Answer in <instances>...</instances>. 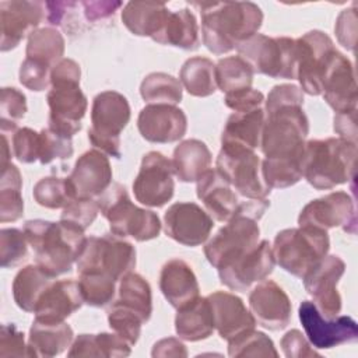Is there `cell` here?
<instances>
[{"mask_svg":"<svg viewBox=\"0 0 358 358\" xmlns=\"http://www.w3.org/2000/svg\"><path fill=\"white\" fill-rule=\"evenodd\" d=\"M201 14V36L214 55H225L248 41L262 27L263 13L252 1L194 3Z\"/></svg>","mask_w":358,"mask_h":358,"instance_id":"1","label":"cell"},{"mask_svg":"<svg viewBox=\"0 0 358 358\" xmlns=\"http://www.w3.org/2000/svg\"><path fill=\"white\" fill-rule=\"evenodd\" d=\"M22 231L35 252L36 264L53 278L71 270L87 241L84 231L63 221L29 220Z\"/></svg>","mask_w":358,"mask_h":358,"instance_id":"2","label":"cell"},{"mask_svg":"<svg viewBox=\"0 0 358 358\" xmlns=\"http://www.w3.org/2000/svg\"><path fill=\"white\" fill-rule=\"evenodd\" d=\"M270 207L267 199H249L238 204L234 215L206 243L204 255L217 270L259 243V220Z\"/></svg>","mask_w":358,"mask_h":358,"instance_id":"3","label":"cell"},{"mask_svg":"<svg viewBox=\"0 0 358 358\" xmlns=\"http://www.w3.org/2000/svg\"><path fill=\"white\" fill-rule=\"evenodd\" d=\"M357 143L341 137L305 143L303 178L317 190H329L354 179Z\"/></svg>","mask_w":358,"mask_h":358,"instance_id":"4","label":"cell"},{"mask_svg":"<svg viewBox=\"0 0 358 358\" xmlns=\"http://www.w3.org/2000/svg\"><path fill=\"white\" fill-rule=\"evenodd\" d=\"M260 148L266 158L303 159L309 120L302 105H288L264 112Z\"/></svg>","mask_w":358,"mask_h":358,"instance_id":"5","label":"cell"},{"mask_svg":"<svg viewBox=\"0 0 358 358\" xmlns=\"http://www.w3.org/2000/svg\"><path fill=\"white\" fill-rule=\"evenodd\" d=\"M96 200L99 211L108 220L113 235L120 238L131 236L138 242L150 241L159 235V217L151 210L134 206L123 185H110Z\"/></svg>","mask_w":358,"mask_h":358,"instance_id":"6","label":"cell"},{"mask_svg":"<svg viewBox=\"0 0 358 358\" xmlns=\"http://www.w3.org/2000/svg\"><path fill=\"white\" fill-rule=\"evenodd\" d=\"M330 239L324 229L298 227L280 231L274 238L273 256L287 273L303 278L329 252Z\"/></svg>","mask_w":358,"mask_h":358,"instance_id":"7","label":"cell"},{"mask_svg":"<svg viewBox=\"0 0 358 358\" xmlns=\"http://www.w3.org/2000/svg\"><path fill=\"white\" fill-rule=\"evenodd\" d=\"M130 105L124 95L116 91L99 92L91 108L88 140L103 154L120 158V133L130 120Z\"/></svg>","mask_w":358,"mask_h":358,"instance_id":"8","label":"cell"},{"mask_svg":"<svg viewBox=\"0 0 358 358\" xmlns=\"http://www.w3.org/2000/svg\"><path fill=\"white\" fill-rule=\"evenodd\" d=\"M253 73L271 78H296V45L288 36H267L256 34L236 46Z\"/></svg>","mask_w":358,"mask_h":358,"instance_id":"9","label":"cell"},{"mask_svg":"<svg viewBox=\"0 0 358 358\" xmlns=\"http://www.w3.org/2000/svg\"><path fill=\"white\" fill-rule=\"evenodd\" d=\"M136 266L134 246L116 235L90 236L77 260V271H98L120 281Z\"/></svg>","mask_w":358,"mask_h":358,"instance_id":"10","label":"cell"},{"mask_svg":"<svg viewBox=\"0 0 358 358\" xmlns=\"http://www.w3.org/2000/svg\"><path fill=\"white\" fill-rule=\"evenodd\" d=\"M215 169L246 199H267L270 194L271 189L262 175V159L252 150L221 145Z\"/></svg>","mask_w":358,"mask_h":358,"instance_id":"11","label":"cell"},{"mask_svg":"<svg viewBox=\"0 0 358 358\" xmlns=\"http://www.w3.org/2000/svg\"><path fill=\"white\" fill-rule=\"evenodd\" d=\"M296 45V80L302 92L320 95L323 78L331 64L337 49L331 38L317 29L309 31L295 39Z\"/></svg>","mask_w":358,"mask_h":358,"instance_id":"12","label":"cell"},{"mask_svg":"<svg viewBox=\"0 0 358 358\" xmlns=\"http://www.w3.org/2000/svg\"><path fill=\"white\" fill-rule=\"evenodd\" d=\"M46 101L49 106L48 127L69 137L81 130L88 101L80 88V80L50 81Z\"/></svg>","mask_w":358,"mask_h":358,"instance_id":"13","label":"cell"},{"mask_svg":"<svg viewBox=\"0 0 358 358\" xmlns=\"http://www.w3.org/2000/svg\"><path fill=\"white\" fill-rule=\"evenodd\" d=\"M172 161L158 151L147 152L133 182V193L138 203L148 207H162L175 192Z\"/></svg>","mask_w":358,"mask_h":358,"instance_id":"14","label":"cell"},{"mask_svg":"<svg viewBox=\"0 0 358 358\" xmlns=\"http://www.w3.org/2000/svg\"><path fill=\"white\" fill-rule=\"evenodd\" d=\"M298 315L306 338L317 350L355 343L358 338L357 322L350 316L324 317L310 301L301 302Z\"/></svg>","mask_w":358,"mask_h":358,"instance_id":"15","label":"cell"},{"mask_svg":"<svg viewBox=\"0 0 358 358\" xmlns=\"http://www.w3.org/2000/svg\"><path fill=\"white\" fill-rule=\"evenodd\" d=\"M345 271V263L336 255L324 256L302 280L313 305L324 317H336L341 310L337 284Z\"/></svg>","mask_w":358,"mask_h":358,"instance_id":"16","label":"cell"},{"mask_svg":"<svg viewBox=\"0 0 358 358\" xmlns=\"http://www.w3.org/2000/svg\"><path fill=\"white\" fill-rule=\"evenodd\" d=\"M275 260L268 241H260L255 248L218 268L220 281L232 291H246L255 282L266 280L274 270Z\"/></svg>","mask_w":358,"mask_h":358,"instance_id":"17","label":"cell"},{"mask_svg":"<svg viewBox=\"0 0 358 358\" xmlns=\"http://www.w3.org/2000/svg\"><path fill=\"white\" fill-rule=\"evenodd\" d=\"M213 227L214 221L211 215L192 201L173 203L164 215L166 236L190 248L204 243Z\"/></svg>","mask_w":358,"mask_h":358,"instance_id":"18","label":"cell"},{"mask_svg":"<svg viewBox=\"0 0 358 358\" xmlns=\"http://www.w3.org/2000/svg\"><path fill=\"white\" fill-rule=\"evenodd\" d=\"M298 224L299 227H315L324 231L336 227L348 231L351 225L355 231L354 201L347 192H331L309 201L299 213Z\"/></svg>","mask_w":358,"mask_h":358,"instance_id":"19","label":"cell"},{"mask_svg":"<svg viewBox=\"0 0 358 358\" xmlns=\"http://www.w3.org/2000/svg\"><path fill=\"white\" fill-rule=\"evenodd\" d=\"M74 199L99 197L112 185V168L108 155L92 148L85 151L66 178Z\"/></svg>","mask_w":358,"mask_h":358,"instance_id":"20","label":"cell"},{"mask_svg":"<svg viewBox=\"0 0 358 358\" xmlns=\"http://www.w3.org/2000/svg\"><path fill=\"white\" fill-rule=\"evenodd\" d=\"M45 15V4L41 1L11 0L0 3V49L8 52L38 29Z\"/></svg>","mask_w":358,"mask_h":358,"instance_id":"21","label":"cell"},{"mask_svg":"<svg viewBox=\"0 0 358 358\" xmlns=\"http://www.w3.org/2000/svg\"><path fill=\"white\" fill-rule=\"evenodd\" d=\"M137 127L141 137L150 143H175L185 136L187 117L176 105L148 103L138 113Z\"/></svg>","mask_w":358,"mask_h":358,"instance_id":"22","label":"cell"},{"mask_svg":"<svg viewBox=\"0 0 358 358\" xmlns=\"http://www.w3.org/2000/svg\"><path fill=\"white\" fill-rule=\"evenodd\" d=\"M255 320L271 331L285 329L291 322L292 305L285 291L273 280L260 281L249 294Z\"/></svg>","mask_w":358,"mask_h":358,"instance_id":"23","label":"cell"},{"mask_svg":"<svg viewBox=\"0 0 358 358\" xmlns=\"http://www.w3.org/2000/svg\"><path fill=\"white\" fill-rule=\"evenodd\" d=\"M322 94L330 108L337 112L357 109V84L352 63L337 50L323 78Z\"/></svg>","mask_w":358,"mask_h":358,"instance_id":"24","label":"cell"},{"mask_svg":"<svg viewBox=\"0 0 358 358\" xmlns=\"http://www.w3.org/2000/svg\"><path fill=\"white\" fill-rule=\"evenodd\" d=\"M214 327L224 340H231L238 334L255 329L256 320L243 301L235 294L225 291H215L207 296Z\"/></svg>","mask_w":358,"mask_h":358,"instance_id":"25","label":"cell"},{"mask_svg":"<svg viewBox=\"0 0 358 358\" xmlns=\"http://www.w3.org/2000/svg\"><path fill=\"white\" fill-rule=\"evenodd\" d=\"M84 303L80 285L74 280L53 281L41 295L35 306V319L42 322H64Z\"/></svg>","mask_w":358,"mask_h":358,"instance_id":"26","label":"cell"},{"mask_svg":"<svg viewBox=\"0 0 358 358\" xmlns=\"http://www.w3.org/2000/svg\"><path fill=\"white\" fill-rule=\"evenodd\" d=\"M196 190L207 213L220 222H227L238 208L236 192L217 169H208L197 180Z\"/></svg>","mask_w":358,"mask_h":358,"instance_id":"27","label":"cell"},{"mask_svg":"<svg viewBox=\"0 0 358 358\" xmlns=\"http://www.w3.org/2000/svg\"><path fill=\"white\" fill-rule=\"evenodd\" d=\"M159 289L176 309L199 296L200 287L192 267L182 259L168 260L159 274Z\"/></svg>","mask_w":358,"mask_h":358,"instance_id":"28","label":"cell"},{"mask_svg":"<svg viewBox=\"0 0 358 358\" xmlns=\"http://www.w3.org/2000/svg\"><path fill=\"white\" fill-rule=\"evenodd\" d=\"M73 329L66 322L34 319L28 336V357H56L73 343Z\"/></svg>","mask_w":358,"mask_h":358,"instance_id":"29","label":"cell"},{"mask_svg":"<svg viewBox=\"0 0 358 358\" xmlns=\"http://www.w3.org/2000/svg\"><path fill=\"white\" fill-rule=\"evenodd\" d=\"M264 119L263 108L250 112H234L222 130L221 145H235L255 151L260 147Z\"/></svg>","mask_w":358,"mask_h":358,"instance_id":"30","label":"cell"},{"mask_svg":"<svg viewBox=\"0 0 358 358\" xmlns=\"http://www.w3.org/2000/svg\"><path fill=\"white\" fill-rule=\"evenodd\" d=\"M214 327L213 312L207 296H197L194 301L178 309L175 317V331L186 341H200L208 338Z\"/></svg>","mask_w":358,"mask_h":358,"instance_id":"31","label":"cell"},{"mask_svg":"<svg viewBox=\"0 0 358 358\" xmlns=\"http://www.w3.org/2000/svg\"><path fill=\"white\" fill-rule=\"evenodd\" d=\"M211 152L206 143L197 138H189L173 150L172 166L175 176L180 182H197L211 166Z\"/></svg>","mask_w":358,"mask_h":358,"instance_id":"32","label":"cell"},{"mask_svg":"<svg viewBox=\"0 0 358 358\" xmlns=\"http://www.w3.org/2000/svg\"><path fill=\"white\" fill-rule=\"evenodd\" d=\"M169 13L162 3L129 1L122 10V21L131 34L152 39L162 29Z\"/></svg>","mask_w":358,"mask_h":358,"instance_id":"33","label":"cell"},{"mask_svg":"<svg viewBox=\"0 0 358 358\" xmlns=\"http://www.w3.org/2000/svg\"><path fill=\"white\" fill-rule=\"evenodd\" d=\"M152 41L185 50H196L200 45V38L194 14L187 8L171 11L162 29L152 38Z\"/></svg>","mask_w":358,"mask_h":358,"instance_id":"34","label":"cell"},{"mask_svg":"<svg viewBox=\"0 0 358 358\" xmlns=\"http://www.w3.org/2000/svg\"><path fill=\"white\" fill-rule=\"evenodd\" d=\"M53 282V277L38 264L22 267L13 281L14 302L24 312H34L43 291Z\"/></svg>","mask_w":358,"mask_h":358,"instance_id":"35","label":"cell"},{"mask_svg":"<svg viewBox=\"0 0 358 358\" xmlns=\"http://www.w3.org/2000/svg\"><path fill=\"white\" fill-rule=\"evenodd\" d=\"M131 352L130 344L116 333L80 334L67 352L69 357H127Z\"/></svg>","mask_w":358,"mask_h":358,"instance_id":"36","label":"cell"},{"mask_svg":"<svg viewBox=\"0 0 358 358\" xmlns=\"http://www.w3.org/2000/svg\"><path fill=\"white\" fill-rule=\"evenodd\" d=\"M179 81L190 95L199 98L210 96L217 90L215 64L208 57H190L180 69Z\"/></svg>","mask_w":358,"mask_h":358,"instance_id":"37","label":"cell"},{"mask_svg":"<svg viewBox=\"0 0 358 358\" xmlns=\"http://www.w3.org/2000/svg\"><path fill=\"white\" fill-rule=\"evenodd\" d=\"M116 303L136 312L144 323H147L152 313V294L151 287L137 273L126 274L119 284V295Z\"/></svg>","mask_w":358,"mask_h":358,"instance_id":"38","label":"cell"},{"mask_svg":"<svg viewBox=\"0 0 358 358\" xmlns=\"http://www.w3.org/2000/svg\"><path fill=\"white\" fill-rule=\"evenodd\" d=\"M64 46V38L56 28H38L28 35L25 55L28 59H34L53 67L63 59Z\"/></svg>","mask_w":358,"mask_h":358,"instance_id":"39","label":"cell"},{"mask_svg":"<svg viewBox=\"0 0 358 358\" xmlns=\"http://www.w3.org/2000/svg\"><path fill=\"white\" fill-rule=\"evenodd\" d=\"M22 178L14 164L1 168L0 178V221H17L24 214V200L21 196Z\"/></svg>","mask_w":358,"mask_h":358,"instance_id":"40","label":"cell"},{"mask_svg":"<svg viewBox=\"0 0 358 358\" xmlns=\"http://www.w3.org/2000/svg\"><path fill=\"white\" fill-rule=\"evenodd\" d=\"M253 74L250 64L241 56H228L215 64L217 88L225 94L250 88Z\"/></svg>","mask_w":358,"mask_h":358,"instance_id":"41","label":"cell"},{"mask_svg":"<svg viewBox=\"0 0 358 358\" xmlns=\"http://www.w3.org/2000/svg\"><path fill=\"white\" fill-rule=\"evenodd\" d=\"M140 95L148 103L176 105L182 101L183 87L178 78L166 73H150L141 81Z\"/></svg>","mask_w":358,"mask_h":358,"instance_id":"42","label":"cell"},{"mask_svg":"<svg viewBox=\"0 0 358 358\" xmlns=\"http://www.w3.org/2000/svg\"><path fill=\"white\" fill-rule=\"evenodd\" d=\"M303 159H271L262 161V175L270 189H284L298 183L303 178Z\"/></svg>","mask_w":358,"mask_h":358,"instance_id":"43","label":"cell"},{"mask_svg":"<svg viewBox=\"0 0 358 358\" xmlns=\"http://www.w3.org/2000/svg\"><path fill=\"white\" fill-rule=\"evenodd\" d=\"M78 275V285L84 303L94 308H102L112 302L116 291V281L112 277L98 271L81 273Z\"/></svg>","mask_w":358,"mask_h":358,"instance_id":"44","label":"cell"},{"mask_svg":"<svg viewBox=\"0 0 358 358\" xmlns=\"http://www.w3.org/2000/svg\"><path fill=\"white\" fill-rule=\"evenodd\" d=\"M229 357H278L273 340L263 331L246 330L228 340Z\"/></svg>","mask_w":358,"mask_h":358,"instance_id":"45","label":"cell"},{"mask_svg":"<svg viewBox=\"0 0 358 358\" xmlns=\"http://www.w3.org/2000/svg\"><path fill=\"white\" fill-rule=\"evenodd\" d=\"M34 200L46 208H64L74 197L66 178L48 176L38 180L32 189Z\"/></svg>","mask_w":358,"mask_h":358,"instance_id":"46","label":"cell"},{"mask_svg":"<svg viewBox=\"0 0 358 358\" xmlns=\"http://www.w3.org/2000/svg\"><path fill=\"white\" fill-rule=\"evenodd\" d=\"M27 113V98L25 95L14 88L4 87L1 88L0 95V129L1 133L7 134V131L14 133L18 127V122Z\"/></svg>","mask_w":358,"mask_h":358,"instance_id":"47","label":"cell"},{"mask_svg":"<svg viewBox=\"0 0 358 358\" xmlns=\"http://www.w3.org/2000/svg\"><path fill=\"white\" fill-rule=\"evenodd\" d=\"M109 327L123 337L130 345H134L140 337L143 319L133 310L113 302L108 310Z\"/></svg>","mask_w":358,"mask_h":358,"instance_id":"48","label":"cell"},{"mask_svg":"<svg viewBox=\"0 0 358 358\" xmlns=\"http://www.w3.org/2000/svg\"><path fill=\"white\" fill-rule=\"evenodd\" d=\"M71 137L52 130L50 127L39 131V162L48 165L55 159H69L73 155Z\"/></svg>","mask_w":358,"mask_h":358,"instance_id":"49","label":"cell"},{"mask_svg":"<svg viewBox=\"0 0 358 358\" xmlns=\"http://www.w3.org/2000/svg\"><path fill=\"white\" fill-rule=\"evenodd\" d=\"M28 253V241L24 231L3 228L0 231V266L3 268L20 264Z\"/></svg>","mask_w":358,"mask_h":358,"instance_id":"50","label":"cell"},{"mask_svg":"<svg viewBox=\"0 0 358 358\" xmlns=\"http://www.w3.org/2000/svg\"><path fill=\"white\" fill-rule=\"evenodd\" d=\"M99 213L98 200L95 199H73L60 215V221L67 222L81 231H85Z\"/></svg>","mask_w":358,"mask_h":358,"instance_id":"51","label":"cell"},{"mask_svg":"<svg viewBox=\"0 0 358 358\" xmlns=\"http://www.w3.org/2000/svg\"><path fill=\"white\" fill-rule=\"evenodd\" d=\"M11 150L20 162H35L39 159V133L29 127L17 129L11 137Z\"/></svg>","mask_w":358,"mask_h":358,"instance_id":"52","label":"cell"},{"mask_svg":"<svg viewBox=\"0 0 358 358\" xmlns=\"http://www.w3.org/2000/svg\"><path fill=\"white\" fill-rule=\"evenodd\" d=\"M50 70L48 64L25 57L20 67V83L31 91H45L50 85Z\"/></svg>","mask_w":358,"mask_h":358,"instance_id":"53","label":"cell"},{"mask_svg":"<svg viewBox=\"0 0 358 358\" xmlns=\"http://www.w3.org/2000/svg\"><path fill=\"white\" fill-rule=\"evenodd\" d=\"M288 105H303V92L295 84H280L274 85L267 95L264 112L288 106Z\"/></svg>","mask_w":358,"mask_h":358,"instance_id":"54","label":"cell"},{"mask_svg":"<svg viewBox=\"0 0 358 358\" xmlns=\"http://www.w3.org/2000/svg\"><path fill=\"white\" fill-rule=\"evenodd\" d=\"M1 357H28V344L24 341V333L15 324H3L0 333Z\"/></svg>","mask_w":358,"mask_h":358,"instance_id":"55","label":"cell"},{"mask_svg":"<svg viewBox=\"0 0 358 358\" xmlns=\"http://www.w3.org/2000/svg\"><path fill=\"white\" fill-rule=\"evenodd\" d=\"M280 347L287 358L320 357V354L312 348V344L309 343V340L296 329H292L282 336L280 341Z\"/></svg>","mask_w":358,"mask_h":358,"instance_id":"56","label":"cell"},{"mask_svg":"<svg viewBox=\"0 0 358 358\" xmlns=\"http://www.w3.org/2000/svg\"><path fill=\"white\" fill-rule=\"evenodd\" d=\"M334 32L340 45H343L348 50H354L357 43V14L355 7L343 10L334 25Z\"/></svg>","mask_w":358,"mask_h":358,"instance_id":"57","label":"cell"},{"mask_svg":"<svg viewBox=\"0 0 358 358\" xmlns=\"http://www.w3.org/2000/svg\"><path fill=\"white\" fill-rule=\"evenodd\" d=\"M225 105L235 112H250L260 109L264 102L263 92L250 88L225 94Z\"/></svg>","mask_w":358,"mask_h":358,"instance_id":"58","label":"cell"},{"mask_svg":"<svg viewBox=\"0 0 358 358\" xmlns=\"http://www.w3.org/2000/svg\"><path fill=\"white\" fill-rule=\"evenodd\" d=\"M357 109L348 112H337L334 115L333 127L338 137L357 143V123H355Z\"/></svg>","mask_w":358,"mask_h":358,"instance_id":"59","label":"cell"},{"mask_svg":"<svg viewBox=\"0 0 358 358\" xmlns=\"http://www.w3.org/2000/svg\"><path fill=\"white\" fill-rule=\"evenodd\" d=\"M84 7V14L90 21L103 20L115 14V11L122 7L120 1H84L81 3Z\"/></svg>","mask_w":358,"mask_h":358,"instance_id":"60","label":"cell"},{"mask_svg":"<svg viewBox=\"0 0 358 358\" xmlns=\"http://www.w3.org/2000/svg\"><path fill=\"white\" fill-rule=\"evenodd\" d=\"M151 355L154 358H157V357H164V358H166V357H187V350L180 340H178L175 337H168V338H162L154 344Z\"/></svg>","mask_w":358,"mask_h":358,"instance_id":"61","label":"cell"},{"mask_svg":"<svg viewBox=\"0 0 358 358\" xmlns=\"http://www.w3.org/2000/svg\"><path fill=\"white\" fill-rule=\"evenodd\" d=\"M71 3H66V1H48L45 3V8H46V20L49 21V24L52 25H59L62 24V20L66 15V8L70 7Z\"/></svg>","mask_w":358,"mask_h":358,"instance_id":"62","label":"cell"},{"mask_svg":"<svg viewBox=\"0 0 358 358\" xmlns=\"http://www.w3.org/2000/svg\"><path fill=\"white\" fill-rule=\"evenodd\" d=\"M11 150H10V145H8V138H7V134L1 133V168H4L6 165H8L11 161Z\"/></svg>","mask_w":358,"mask_h":358,"instance_id":"63","label":"cell"}]
</instances>
